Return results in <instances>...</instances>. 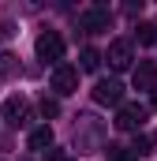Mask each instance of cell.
Wrapping results in <instances>:
<instances>
[{"instance_id":"cell-1","label":"cell","mask_w":157,"mask_h":161,"mask_svg":"<svg viewBox=\"0 0 157 161\" xmlns=\"http://www.w3.org/2000/svg\"><path fill=\"white\" fill-rule=\"evenodd\" d=\"M34 49H38V56L45 64H52V68L64 64V38H60L56 30H41L38 41H34Z\"/></svg>"},{"instance_id":"cell-2","label":"cell","mask_w":157,"mask_h":161,"mask_svg":"<svg viewBox=\"0 0 157 161\" xmlns=\"http://www.w3.org/2000/svg\"><path fill=\"white\" fill-rule=\"evenodd\" d=\"M146 124V105H138V101H123L116 109V127L120 131H138Z\"/></svg>"},{"instance_id":"cell-3","label":"cell","mask_w":157,"mask_h":161,"mask_svg":"<svg viewBox=\"0 0 157 161\" xmlns=\"http://www.w3.org/2000/svg\"><path fill=\"white\" fill-rule=\"evenodd\" d=\"M94 101L97 105H123V86L116 79H97L94 82Z\"/></svg>"},{"instance_id":"cell-4","label":"cell","mask_w":157,"mask_h":161,"mask_svg":"<svg viewBox=\"0 0 157 161\" xmlns=\"http://www.w3.org/2000/svg\"><path fill=\"white\" fill-rule=\"evenodd\" d=\"M52 90H56V94H75V90H78V68H75V64L52 68Z\"/></svg>"},{"instance_id":"cell-5","label":"cell","mask_w":157,"mask_h":161,"mask_svg":"<svg viewBox=\"0 0 157 161\" xmlns=\"http://www.w3.org/2000/svg\"><path fill=\"white\" fill-rule=\"evenodd\" d=\"M109 64H112V71H127L131 68V60H135V53H131V41L127 38H116L109 45V56H105Z\"/></svg>"},{"instance_id":"cell-6","label":"cell","mask_w":157,"mask_h":161,"mask_svg":"<svg viewBox=\"0 0 157 161\" xmlns=\"http://www.w3.org/2000/svg\"><path fill=\"white\" fill-rule=\"evenodd\" d=\"M131 82H135V90H157V64L154 60H142V64L135 68Z\"/></svg>"},{"instance_id":"cell-7","label":"cell","mask_w":157,"mask_h":161,"mask_svg":"<svg viewBox=\"0 0 157 161\" xmlns=\"http://www.w3.org/2000/svg\"><path fill=\"white\" fill-rule=\"evenodd\" d=\"M109 23H112L109 8H90V11L82 15V26H86L90 34H101V30H109Z\"/></svg>"},{"instance_id":"cell-8","label":"cell","mask_w":157,"mask_h":161,"mask_svg":"<svg viewBox=\"0 0 157 161\" xmlns=\"http://www.w3.org/2000/svg\"><path fill=\"white\" fill-rule=\"evenodd\" d=\"M0 113H4V120L23 124V116H26V97H23V94H11V97H4Z\"/></svg>"},{"instance_id":"cell-9","label":"cell","mask_w":157,"mask_h":161,"mask_svg":"<svg viewBox=\"0 0 157 161\" xmlns=\"http://www.w3.org/2000/svg\"><path fill=\"white\" fill-rule=\"evenodd\" d=\"M26 146H30V150H49V146H52V127H49V124H45V127H34L30 139H26Z\"/></svg>"},{"instance_id":"cell-10","label":"cell","mask_w":157,"mask_h":161,"mask_svg":"<svg viewBox=\"0 0 157 161\" xmlns=\"http://www.w3.org/2000/svg\"><path fill=\"white\" fill-rule=\"evenodd\" d=\"M97 68H101V53H97V49H82L78 71H97Z\"/></svg>"},{"instance_id":"cell-11","label":"cell","mask_w":157,"mask_h":161,"mask_svg":"<svg viewBox=\"0 0 157 161\" xmlns=\"http://www.w3.org/2000/svg\"><path fill=\"white\" fill-rule=\"evenodd\" d=\"M135 38L142 41V45H150V41H157V26H154V23H142V26L135 30Z\"/></svg>"},{"instance_id":"cell-12","label":"cell","mask_w":157,"mask_h":161,"mask_svg":"<svg viewBox=\"0 0 157 161\" xmlns=\"http://www.w3.org/2000/svg\"><path fill=\"white\" fill-rule=\"evenodd\" d=\"M109 161H138V154L123 150V146H109Z\"/></svg>"},{"instance_id":"cell-13","label":"cell","mask_w":157,"mask_h":161,"mask_svg":"<svg viewBox=\"0 0 157 161\" xmlns=\"http://www.w3.org/2000/svg\"><path fill=\"white\" fill-rule=\"evenodd\" d=\"M15 71V56L11 53H0V75H11Z\"/></svg>"},{"instance_id":"cell-14","label":"cell","mask_w":157,"mask_h":161,"mask_svg":"<svg viewBox=\"0 0 157 161\" xmlns=\"http://www.w3.org/2000/svg\"><path fill=\"white\" fill-rule=\"evenodd\" d=\"M41 113H45V116H56V113H60V105H56L52 97H41Z\"/></svg>"},{"instance_id":"cell-15","label":"cell","mask_w":157,"mask_h":161,"mask_svg":"<svg viewBox=\"0 0 157 161\" xmlns=\"http://www.w3.org/2000/svg\"><path fill=\"white\" fill-rule=\"evenodd\" d=\"M45 161H71V158H64V154H49Z\"/></svg>"},{"instance_id":"cell-16","label":"cell","mask_w":157,"mask_h":161,"mask_svg":"<svg viewBox=\"0 0 157 161\" xmlns=\"http://www.w3.org/2000/svg\"><path fill=\"white\" fill-rule=\"evenodd\" d=\"M154 109H157V90H154Z\"/></svg>"},{"instance_id":"cell-17","label":"cell","mask_w":157,"mask_h":161,"mask_svg":"<svg viewBox=\"0 0 157 161\" xmlns=\"http://www.w3.org/2000/svg\"><path fill=\"white\" fill-rule=\"evenodd\" d=\"M150 142H157V131H154V139H150Z\"/></svg>"}]
</instances>
